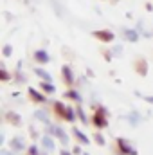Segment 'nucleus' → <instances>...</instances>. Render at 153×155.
I'll list each match as a JSON object with an SVG mask.
<instances>
[{
  "label": "nucleus",
  "instance_id": "nucleus-8",
  "mask_svg": "<svg viewBox=\"0 0 153 155\" xmlns=\"http://www.w3.org/2000/svg\"><path fill=\"white\" fill-rule=\"evenodd\" d=\"M74 135H76V137L81 141V143H83V144H88V139H86V135H83L79 130H74Z\"/></svg>",
  "mask_w": 153,
  "mask_h": 155
},
{
  "label": "nucleus",
  "instance_id": "nucleus-7",
  "mask_svg": "<svg viewBox=\"0 0 153 155\" xmlns=\"http://www.w3.org/2000/svg\"><path fill=\"white\" fill-rule=\"evenodd\" d=\"M34 56H36V60H38V61H43V63H45V61H49V56H47V52H45V51H38Z\"/></svg>",
  "mask_w": 153,
  "mask_h": 155
},
{
  "label": "nucleus",
  "instance_id": "nucleus-20",
  "mask_svg": "<svg viewBox=\"0 0 153 155\" xmlns=\"http://www.w3.org/2000/svg\"><path fill=\"white\" fill-rule=\"evenodd\" d=\"M96 141H97V143H99V144H105V139H103V137H101V135H99V134H97V135H96Z\"/></svg>",
  "mask_w": 153,
  "mask_h": 155
},
{
  "label": "nucleus",
  "instance_id": "nucleus-14",
  "mask_svg": "<svg viewBox=\"0 0 153 155\" xmlns=\"http://www.w3.org/2000/svg\"><path fill=\"white\" fill-rule=\"evenodd\" d=\"M65 119H67V121H74V119H76V116H74V110H72V108H69V110H67V117H65Z\"/></svg>",
  "mask_w": 153,
  "mask_h": 155
},
{
  "label": "nucleus",
  "instance_id": "nucleus-5",
  "mask_svg": "<svg viewBox=\"0 0 153 155\" xmlns=\"http://www.w3.org/2000/svg\"><path fill=\"white\" fill-rule=\"evenodd\" d=\"M41 144H43V148H47V150H52V148H54V143H52V139H50V137H47V135L41 139Z\"/></svg>",
  "mask_w": 153,
  "mask_h": 155
},
{
  "label": "nucleus",
  "instance_id": "nucleus-10",
  "mask_svg": "<svg viewBox=\"0 0 153 155\" xmlns=\"http://www.w3.org/2000/svg\"><path fill=\"white\" fill-rule=\"evenodd\" d=\"M67 110H69V108H65L61 103H56V112H60L63 117H67Z\"/></svg>",
  "mask_w": 153,
  "mask_h": 155
},
{
  "label": "nucleus",
  "instance_id": "nucleus-15",
  "mask_svg": "<svg viewBox=\"0 0 153 155\" xmlns=\"http://www.w3.org/2000/svg\"><path fill=\"white\" fill-rule=\"evenodd\" d=\"M126 38L132 40V41H135V40H137V35H135L133 31H126Z\"/></svg>",
  "mask_w": 153,
  "mask_h": 155
},
{
  "label": "nucleus",
  "instance_id": "nucleus-9",
  "mask_svg": "<svg viewBox=\"0 0 153 155\" xmlns=\"http://www.w3.org/2000/svg\"><path fill=\"white\" fill-rule=\"evenodd\" d=\"M13 150H24V144H22V139H13Z\"/></svg>",
  "mask_w": 153,
  "mask_h": 155
},
{
  "label": "nucleus",
  "instance_id": "nucleus-16",
  "mask_svg": "<svg viewBox=\"0 0 153 155\" xmlns=\"http://www.w3.org/2000/svg\"><path fill=\"white\" fill-rule=\"evenodd\" d=\"M9 121H11V123H18V121H20V117L16 116V114H9Z\"/></svg>",
  "mask_w": 153,
  "mask_h": 155
},
{
  "label": "nucleus",
  "instance_id": "nucleus-1",
  "mask_svg": "<svg viewBox=\"0 0 153 155\" xmlns=\"http://www.w3.org/2000/svg\"><path fill=\"white\" fill-rule=\"evenodd\" d=\"M119 148L124 152V153H135V150L128 144V141H124V139H119Z\"/></svg>",
  "mask_w": 153,
  "mask_h": 155
},
{
  "label": "nucleus",
  "instance_id": "nucleus-13",
  "mask_svg": "<svg viewBox=\"0 0 153 155\" xmlns=\"http://www.w3.org/2000/svg\"><path fill=\"white\" fill-rule=\"evenodd\" d=\"M41 88H43L45 92H54V87H52L49 81H47V83H43V85H41Z\"/></svg>",
  "mask_w": 153,
  "mask_h": 155
},
{
  "label": "nucleus",
  "instance_id": "nucleus-22",
  "mask_svg": "<svg viewBox=\"0 0 153 155\" xmlns=\"http://www.w3.org/2000/svg\"><path fill=\"white\" fill-rule=\"evenodd\" d=\"M61 155H70L69 152H61Z\"/></svg>",
  "mask_w": 153,
  "mask_h": 155
},
{
  "label": "nucleus",
  "instance_id": "nucleus-17",
  "mask_svg": "<svg viewBox=\"0 0 153 155\" xmlns=\"http://www.w3.org/2000/svg\"><path fill=\"white\" fill-rule=\"evenodd\" d=\"M45 116H47L45 112H40V110H38V112H36V117H38V119H43V121H45V119H47V117H45Z\"/></svg>",
  "mask_w": 153,
  "mask_h": 155
},
{
  "label": "nucleus",
  "instance_id": "nucleus-2",
  "mask_svg": "<svg viewBox=\"0 0 153 155\" xmlns=\"http://www.w3.org/2000/svg\"><path fill=\"white\" fill-rule=\"evenodd\" d=\"M96 124L97 126H106V119H105V112L103 110H99L96 114Z\"/></svg>",
  "mask_w": 153,
  "mask_h": 155
},
{
  "label": "nucleus",
  "instance_id": "nucleus-11",
  "mask_svg": "<svg viewBox=\"0 0 153 155\" xmlns=\"http://www.w3.org/2000/svg\"><path fill=\"white\" fill-rule=\"evenodd\" d=\"M63 76L67 79V83H72V74H70V69L69 67H63Z\"/></svg>",
  "mask_w": 153,
  "mask_h": 155
},
{
  "label": "nucleus",
  "instance_id": "nucleus-6",
  "mask_svg": "<svg viewBox=\"0 0 153 155\" xmlns=\"http://www.w3.org/2000/svg\"><path fill=\"white\" fill-rule=\"evenodd\" d=\"M29 94L33 96V99H34L36 103H41V101H45V97H43V96H40L38 92H36V90H33V88H29Z\"/></svg>",
  "mask_w": 153,
  "mask_h": 155
},
{
  "label": "nucleus",
  "instance_id": "nucleus-4",
  "mask_svg": "<svg viewBox=\"0 0 153 155\" xmlns=\"http://www.w3.org/2000/svg\"><path fill=\"white\" fill-rule=\"evenodd\" d=\"M52 132L61 139V143H63V144H67V143H69V139H67V135H65V132H63L61 128H52Z\"/></svg>",
  "mask_w": 153,
  "mask_h": 155
},
{
  "label": "nucleus",
  "instance_id": "nucleus-19",
  "mask_svg": "<svg viewBox=\"0 0 153 155\" xmlns=\"http://www.w3.org/2000/svg\"><path fill=\"white\" fill-rule=\"evenodd\" d=\"M77 114H79V117H81V121H83V123H86V117L83 116V110H81V108H77Z\"/></svg>",
  "mask_w": 153,
  "mask_h": 155
},
{
  "label": "nucleus",
  "instance_id": "nucleus-12",
  "mask_svg": "<svg viewBox=\"0 0 153 155\" xmlns=\"http://www.w3.org/2000/svg\"><path fill=\"white\" fill-rule=\"evenodd\" d=\"M34 72H36V74H38L40 78H43V79H45V81H50V76H49V74H47V72H45V71H41V69H36V71H34Z\"/></svg>",
  "mask_w": 153,
  "mask_h": 155
},
{
  "label": "nucleus",
  "instance_id": "nucleus-3",
  "mask_svg": "<svg viewBox=\"0 0 153 155\" xmlns=\"http://www.w3.org/2000/svg\"><path fill=\"white\" fill-rule=\"evenodd\" d=\"M97 38H101V40H105V41H110V40L114 38V35L112 33H106V31H96L94 33Z\"/></svg>",
  "mask_w": 153,
  "mask_h": 155
},
{
  "label": "nucleus",
  "instance_id": "nucleus-18",
  "mask_svg": "<svg viewBox=\"0 0 153 155\" xmlns=\"http://www.w3.org/2000/svg\"><path fill=\"white\" fill-rule=\"evenodd\" d=\"M69 97H74V99H76V101H81V99H79V96H77L76 92H72V90H70V92H69Z\"/></svg>",
  "mask_w": 153,
  "mask_h": 155
},
{
  "label": "nucleus",
  "instance_id": "nucleus-21",
  "mask_svg": "<svg viewBox=\"0 0 153 155\" xmlns=\"http://www.w3.org/2000/svg\"><path fill=\"white\" fill-rule=\"evenodd\" d=\"M4 54H5V56H9V54H11V47H9V45L4 49Z\"/></svg>",
  "mask_w": 153,
  "mask_h": 155
}]
</instances>
